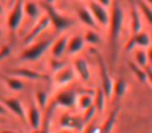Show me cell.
Listing matches in <instances>:
<instances>
[{
	"instance_id": "obj_1",
	"label": "cell",
	"mask_w": 152,
	"mask_h": 133,
	"mask_svg": "<svg viewBox=\"0 0 152 133\" xmlns=\"http://www.w3.org/2000/svg\"><path fill=\"white\" fill-rule=\"evenodd\" d=\"M110 12V23H108V27L106 30H108L110 54H112L114 63H116L119 53V41L121 40L125 25V12L118 0H114Z\"/></svg>"
},
{
	"instance_id": "obj_17",
	"label": "cell",
	"mask_w": 152,
	"mask_h": 133,
	"mask_svg": "<svg viewBox=\"0 0 152 133\" xmlns=\"http://www.w3.org/2000/svg\"><path fill=\"white\" fill-rule=\"evenodd\" d=\"M44 11L40 2L36 0H24V15L32 23H36L43 16Z\"/></svg>"
},
{
	"instance_id": "obj_6",
	"label": "cell",
	"mask_w": 152,
	"mask_h": 133,
	"mask_svg": "<svg viewBox=\"0 0 152 133\" xmlns=\"http://www.w3.org/2000/svg\"><path fill=\"white\" fill-rule=\"evenodd\" d=\"M85 3L87 4L88 9L91 12L92 16H93L94 20L97 23L98 27L100 29H107L110 18V9L101 5L96 0H90V1H87Z\"/></svg>"
},
{
	"instance_id": "obj_22",
	"label": "cell",
	"mask_w": 152,
	"mask_h": 133,
	"mask_svg": "<svg viewBox=\"0 0 152 133\" xmlns=\"http://www.w3.org/2000/svg\"><path fill=\"white\" fill-rule=\"evenodd\" d=\"M3 83L10 91L14 92V93H20L25 87V83H24L23 79L9 74H7L3 77Z\"/></svg>"
},
{
	"instance_id": "obj_32",
	"label": "cell",
	"mask_w": 152,
	"mask_h": 133,
	"mask_svg": "<svg viewBox=\"0 0 152 133\" xmlns=\"http://www.w3.org/2000/svg\"><path fill=\"white\" fill-rule=\"evenodd\" d=\"M96 114H97V111H96V108L94 107V105L92 106V107L88 108V109L83 110L81 118H83V123H85L86 126L89 125L90 123L94 120V118H95Z\"/></svg>"
},
{
	"instance_id": "obj_40",
	"label": "cell",
	"mask_w": 152,
	"mask_h": 133,
	"mask_svg": "<svg viewBox=\"0 0 152 133\" xmlns=\"http://www.w3.org/2000/svg\"><path fill=\"white\" fill-rule=\"evenodd\" d=\"M0 133H19L15 130H12V129H2L0 130Z\"/></svg>"
},
{
	"instance_id": "obj_27",
	"label": "cell",
	"mask_w": 152,
	"mask_h": 133,
	"mask_svg": "<svg viewBox=\"0 0 152 133\" xmlns=\"http://www.w3.org/2000/svg\"><path fill=\"white\" fill-rule=\"evenodd\" d=\"M32 99L34 100L37 105H38L43 111H44L47 108V106L49 105V95L46 89H37V91L34 92V98H32Z\"/></svg>"
},
{
	"instance_id": "obj_44",
	"label": "cell",
	"mask_w": 152,
	"mask_h": 133,
	"mask_svg": "<svg viewBox=\"0 0 152 133\" xmlns=\"http://www.w3.org/2000/svg\"><path fill=\"white\" fill-rule=\"evenodd\" d=\"M77 1H80V2H87V1H90V0H77Z\"/></svg>"
},
{
	"instance_id": "obj_19",
	"label": "cell",
	"mask_w": 152,
	"mask_h": 133,
	"mask_svg": "<svg viewBox=\"0 0 152 133\" xmlns=\"http://www.w3.org/2000/svg\"><path fill=\"white\" fill-rule=\"evenodd\" d=\"M61 125L64 127V129L70 131H83L86 127L81 116L78 118V116H74V114L71 113H65L64 116H61Z\"/></svg>"
},
{
	"instance_id": "obj_43",
	"label": "cell",
	"mask_w": 152,
	"mask_h": 133,
	"mask_svg": "<svg viewBox=\"0 0 152 133\" xmlns=\"http://www.w3.org/2000/svg\"><path fill=\"white\" fill-rule=\"evenodd\" d=\"M2 36H3V30H2V28H1V26H0V39L2 38Z\"/></svg>"
},
{
	"instance_id": "obj_37",
	"label": "cell",
	"mask_w": 152,
	"mask_h": 133,
	"mask_svg": "<svg viewBox=\"0 0 152 133\" xmlns=\"http://www.w3.org/2000/svg\"><path fill=\"white\" fill-rule=\"evenodd\" d=\"M56 0H39L41 4H47V5H54Z\"/></svg>"
},
{
	"instance_id": "obj_35",
	"label": "cell",
	"mask_w": 152,
	"mask_h": 133,
	"mask_svg": "<svg viewBox=\"0 0 152 133\" xmlns=\"http://www.w3.org/2000/svg\"><path fill=\"white\" fill-rule=\"evenodd\" d=\"M96 1L101 5H103V7H107V9H110L113 2H114V0H96Z\"/></svg>"
},
{
	"instance_id": "obj_5",
	"label": "cell",
	"mask_w": 152,
	"mask_h": 133,
	"mask_svg": "<svg viewBox=\"0 0 152 133\" xmlns=\"http://www.w3.org/2000/svg\"><path fill=\"white\" fill-rule=\"evenodd\" d=\"M7 28L10 32H17L22 27V24L25 19L24 15V0H18L17 2L9 9V13L7 14Z\"/></svg>"
},
{
	"instance_id": "obj_7",
	"label": "cell",
	"mask_w": 152,
	"mask_h": 133,
	"mask_svg": "<svg viewBox=\"0 0 152 133\" xmlns=\"http://www.w3.org/2000/svg\"><path fill=\"white\" fill-rule=\"evenodd\" d=\"M49 27H51L50 20H49V18L45 14H43L42 17L36 23H34V25L30 27V29L26 32L25 36L23 38V45L24 46H27V45L36 42L37 40H39L41 38V36Z\"/></svg>"
},
{
	"instance_id": "obj_26",
	"label": "cell",
	"mask_w": 152,
	"mask_h": 133,
	"mask_svg": "<svg viewBox=\"0 0 152 133\" xmlns=\"http://www.w3.org/2000/svg\"><path fill=\"white\" fill-rule=\"evenodd\" d=\"M94 105V93H81L77 96L76 106L83 111Z\"/></svg>"
},
{
	"instance_id": "obj_30",
	"label": "cell",
	"mask_w": 152,
	"mask_h": 133,
	"mask_svg": "<svg viewBox=\"0 0 152 133\" xmlns=\"http://www.w3.org/2000/svg\"><path fill=\"white\" fill-rule=\"evenodd\" d=\"M135 3L139 7L140 13H141L143 19L152 27V7L148 5L146 2H144L143 0H137Z\"/></svg>"
},
{
	"instance_id": "obj_15",
	"label": "cell",
	"mask_w": 152,
	"mask_h": 133,
	"mask_svg": "<svg viewBox=\"0 0 152 133\" xmlns=\"http://www.w3.org/2000/svg\"><path fill=\"white\" fill-rule=\"evenodd\" d=\"M9 75H13V76L19 77V78L23 79V80H30V81H40L44 80L47 77L44 74L40 73L39 71L34 70L31 68H27V67H17L7 72Z\"/></svg>"
},
{
	"instance_id": "obj_13",
	"label": "cell",
	"mask_w": 152,
	"mask_h": 133,
	"mask_svg": "<svg viewBox=\"0 0 152 133\" xmlns=\"http://www.w3.org/2000/svg\"><path fill=\"white\" fill-rule=\"evenodd\" d=\"M72 67L75 71L76 76L78 77L83 82L89 83L92 79V71L89 65V61L83 56L76 55L72 60Z\"/></svg>"
},
{
	"instance_id": "obj_33",
	"label": "cell",
	"mask_w": 152,
	"mask_h": 133,
	"mask_svg": "<svg viewBox=\"0 0 152 133\" xmlns=\"http://www.w3.org/2000/svg\"><path fill=\"white\" fill-rule=\"evenodd\" d=\"M12 49L11 45L9 44H3L0 46V63L3 61L4 59H7V57H10V55L12 54Z\"/></svg>"
},
{
	"instance_id": "obj_9",
	"label": "cell",
	"mask_w": 152,
	"mask_h": 133,
	"mask_svg": "<svg viewBox=\"0 0 152 133\" xmlns=\"http://www.w3.org/2000/svg\"><path fill=\"white\" fill-rule=\"evenodd\" d=\"M152 44V36L146 30H142V31L137 32V33L130 36L128 41L125 44V51L129 52V51L134 50L135 48H143L147 49L151 46Z\"/></svg>"
},
{
	"instance_id": "obj_45",
	"label": "cell",
	"mask_w": 152,
	"mask_h": 133,
	"mask_svg": "<svg viewBox=\"0 0 152 133\" xmlns=\"http://www.w3.org/2000/svg\"><path fill=\"white\" fill-rule=\"evenodd\" d=\"M36 1H39V0H36Z\"/></svg>"
},
{
	"instance_id": "obj_10",
	"label": "cell",
	"mask_w": 152,
	"mask_h": 133,
	"mask_svg": "<svg viewBox=\"0 0 152 133\" xmlns=\"http://www.w3.org/2000/svg\"><path fill=\"white\" fill-rule=\"evenodd\" d=\"M77 96L78 93L72 89H66L63 87L58 93L55 95L53 103L56 107L61 108H73L76 106V101H77Z\"/></svg>"
},
{
	"instance_id": "obj_28",
	"label": "cell",
	"mask_w": 152,
	"mask_h": 133,
	"mask_svg": "<svg viewBox=\"0 0 152 133\" xmlns=\"http://www.w3.org/2000/svg\"><path fill=\"white\" fill-rule=\"evenodd\" d=\"M128 65V68L130 69L131 73L134 75V77L140 81L141 83H145L147 82V74H146V68L143 67H140L139 65L134 63V61L131 59L127 63Z\"/></svg>"
},
{
	"instance_id": "obj_8",
	"label": "cell",
	"mask_w": 152,
	"mask_h": 133,
	"mask_svg": "<svg viewBox=\"0 0 152 133\" xmlns=\"http://www.w3.org/2000/svg\"><path fill=\"white\" fill-rule=\"evenodd\" d=\"M0 101L4 104L10 113L18 118L23 123H26V107L19 98L9 96V97H2Z\"/></svg>"
},
{
	"instance_id": "obj_12",
	"label": "cell",
	"mask_w": 152,
	"mask_h": 133,
	"mask_svg": "<svg viewBox=\"0 0 152 133\" xmlns=\"http://www.w3.org/2000/svg\"><path fill=\"white\" fill-rule=\"evenodd\" d=\"M74 12H75V15L77 17V19L80 21L81 24L86 26V28H93V29H98L100 30V28L98 27L97 23L94 20L93 16H92L90 9H88L87 4L85 2H80V1H77V2L74 3Z\"/></svg>"
},
{
	"instance_id": "obj_29",
	"label": "cell",
	"mask_w": 152,
	"mask_h": 133,
	"mask_svg": "<svg viewBox=\"0 0 152 133\" xmlns=\"http://www.w3.org/2000/svg\"><path fill=\"white\" fill-rule=\"evenodd\" d=\"M133 54V59L137 65H139L140 67H143V68H147L149 67V63H148V55H147V49L143 48H135L134 50H132Z\"/></svg>"
},
{
	"instance_id": "obj_31",
	"label": "cell",
	"mask_w": 152,
	"mask_h": 133,
	"mask_svg": "<svg viewBox=\"0 0 152 133\" xmlns=\"http://www.w3.org/2000/svg\"><path fill=\"white\" fill-rule=\"evenodd\" d=\"M67 65L68 63L63 58H55V57H51L48 63V67L51 70V72H52V74L57 72L58 70H61V68H64Z\"/></svg>"
},
{
	"instance_id": "obj_21",
	"label": "cell",
	"mask_w": 152,
	"mask_h": 133,
	"mask_svg": "<svg viewBox=\"0 0 152 133\" xmlns=\"http://www.w3.org/2000/svg\"><path fill=\"white\" fill-rule=\"evenodd\" d=\"M121 111V106L118 105L110 112V114L107 116V118H105L104 123L102 124L101 127V133H110L115 128L117 121H118V116L120 114Z\"/></svg>"
},
{
	"instance_id": "obj_23",
	"label": "cell",
	"mask_w": 152,
	"mask_h": 133,
	"mask_svg": "<svg viewBox=\"0 0 152 133\" xmlns=\"http://www.w3.org/2000/svg\"><path fill=\"white\" fill-rule=\"evenodd\" d=\"M107 97L104 94L103 89L99 86L96 89V91L94 92V107L96 108V111H97V114L101 116L104 112V109H105L106 106V102H107Z\"/></svg>"
},
{
	"instance_id": "obj_11",
	"label": "cell",
	"mask_w": 152,
	"mask_h": 133,
	"mask_svg": "<svg viewBox=\"0 0 152 133\" xmlns=\"http://www.w3.org/2000/svg\"><path fill=\"white\" fill-rule=\"evenodd\" d=\"M44 113L43 110L37 105L34 100L30 102L29 105L26 107V124L30 127L31 130H40L43 123Z\"/></svg>"
},
{
	"instance_id": "obj_38",
	"label": "cell",
	"mask_w": 152,
	"mask_h": 133,
	"mask_svg": "<svg viewBox=\"0 0 152 133\" xmlns=\"http://www.w3.org/2000/svg\"><path fill=\"white\" fill-rule=\"evenodd\" d=\"M7 15V11H5V7L0 2V18L4 17Z\"/></svg>"
},
{
	"instance_id": "obj_39",
	"label": "cell",
	"mask_w": 152,
	"mask_h": 133,
	"mask_svg": "<svg viewBox=\"0 0 152 133\" xmlns=\"http://www.w3.org/2000/svg\"><path fill=\"white\" fill-rule=\"evenodd\" d=\"M17 1H18V0H7V9H11V7H13V5L15 4Z\"/></svg>"
},
{
	"instance_id": "obj_42",
	"label": "cell",
	"mask_w": 152,
	"mask_h": 133,
	"mask_svg": "<svg viewBox=\"0 0 152 133\" xmlns=\"http://www.w3.org/2000/svg\"><path fill=\"white\" fill-rule=\"evenodd\" d=\"M144 2H146L148 5H150V7H152V0H143Z\"/></svg>"
},
{
	"instance_id": "obj_2",
	"label": "cell",
	"mask_w": 152,
	"mask_h": 133,
	"mask_svg": "<svg viewBox=\"0 0 152 133\" xmlns=\"http://www.w3.org/2000/svg\"><path fill=\"white\" fill-rule=\"evenodd\" d=\"M54 39V36L41 39V40L39 39L36 42L31 43L27 46H24V49L19 54L20 60L23 61V63L38 61L39 59H41L46 54L47 51H49Z\"/></svg>"
},
{
	"instance_id": "obj_20",
	"label": "cell",
	"mask_w": 152,
	"mask_h": 133,
	"mask_svg": "<svg viewBox=\"0 0 152 133\" xmlns=\"http://www.w3.org/2000/svg\"><path fill=\"white\" fill-rule=\"evenodd\" d=\"M86 47V42L83 40V34H73V36H69V41H68V46H67V52L71 56H76L78 55L83 48Z\"/></svg>"
},
{
	"instance_id": "obj_14",
	"label": "cell",
	"mask_w": 152,
	"mask_h": 133,
	"mask_svg": "<svg viewBox=\"0 0 152 133\" xmlns=\"http://www.w3.org/2000/svg\"><path fill=\"white\" fill-rule=\"evenodd\" d=\"M76 74L72 65H67L57 72L53 73L52 81L59 87H66L75 79Z\"/></svg>"
},
{
	"instance_id": "obj_25",
	"label": "cell",
	"mask_w": 152,
	"mask_h": 133,
	"mask_svg": "<svg viewBox=\"0 0 152 133\" xmlns=\"http://www.w3.org/2000/svg\"><path fill=\"white\" fill-rule=\"evenodd\" d=\"M128 92V84H127L126 80L123 78H118L114 81V85H113V97L116 99H122L126 93Z\"/></svg>"
},
{
	"instance_id": "obj_24",
	"label": "cell",
	"mask_w": 152,
	"mask_h": 133,
	"mask_svg": "<svg viewBox=\"0 0 152 133\" xmlns=\"http://www.w3.org/2000/svg\"><path fill=\"white\" fill-rule=\"evenodd\" d=\"M83 40L86 42V45L97 47L101 45L102 38L98 29H93V28H86V30L83 33Z\"/></svg>"
},
{
	"instance_id": "obj_4",
	"label": "cell",
	"mask_w": 152,
	"mask_h": 133,
	"mask_svg": "<svg viewBox=\"0 0 152 133\" xmlns=\"http://www.w3.org/2000/svg\"><path fill=\"white\" fill-rule=\"evenodd\" d=\"M96 61L98 65V73H99L100 87L103 89L104 94L106 95L107 99H112L113 96V85H114V79H113L110 72L108 70V67L104 60L101 53L97 52L95 54Z\"/></svg>"
},
{
	"instance_id": "obj_18",
	"label": "cell",
	"mask_w": 152,
	"mask_h": 133,
	"mask_svg": "<svg viewBox=\"0 0 152 133\" xmlns=\"http://www.w3.org/2000/svg\"><path fill=\"white\" fill-rule=\"evenodd\" d=\"M144 19L142 17L140 9L137 7V3H133L131 5L130 12H129V26H130V34L137 33V32L142 31L144 29Z\"/></svg>"
},
{
	"instance_id": "obj_16",
	"label": "cell",
	"mask_w": 152,
	"mask_h": 133,
	"mask_svg": "<svg viewBox=\"0 0 152 133\" xmlns=\"http://www.w3.org/2000/svg\"><path fill=\"white\" fill-rule=\"evenodd\" d=\"M70 34L63 32L59 33V36H55L54 41H53L52 45H51L50 49V54L51 57H55V58H63L64 54L67 52V46H68V41H69Z\"/></svg>"
},
{
	"instance_id": "obj_34",
	"label": "cell",
	"mask_w": 152,
	"mask_h": 133,
	"mask_svg": "<svg viewBox=\"0 0 152 133\" xmlns=\"http://www.w3.org/2000/svg\"><path fill=\"white\" fill-rule=\"evenodd\" d=\"M10 111L7 110V108L5 107V105L0 101V116H10Z\"/></svg>"
},
{
	"instance_id": "obj_3",
	"label": "cell",
	"mask_w": 152,
	"mask_h": 133,
	"mask_svg": "<svg viewBox=\"0 0 152 133\" xmlns=\"http://www.w3.org/2000/svg\"><path fill=\"white\" fill-rule=\"evenodd\" d=\"M41 7L44 11V14L49 18L51 26L54 28V31L56 33L66 32L70 27L74 25V20L58 11L55 5L41 4Z\"/></svg>"
},
{
	"instance_id": "obj_41",
	"label": "cell",
	"mask_w": 152,
	"mask_h": 133,
	"mask_svg": "<svg viewBox=\"0 0 152 133\" xmlns=\"http://www.w3.org/2000/svg\"><path fill=\"white\" fill-rule=\"evenodd\" d=\"M57 133H73V131H70V130H66V129H64L63 131H59V132Z\"/></svg>"
},
{
	"instance_id": "obj_36",
	"label": "cell",
	"mask_w": 152,
	"mask_h": 133,
	"mask_svg": "<svg viewBox=\"0 0 152 133\" xmlns=\"http://www.w3.org/2000/svg\"><path fill=\"white\" fill-rule=\"evenodd\" d=\"M146 74H147V82L152 85V67L146 68Z\"/></svg>"
}]
</instances>
